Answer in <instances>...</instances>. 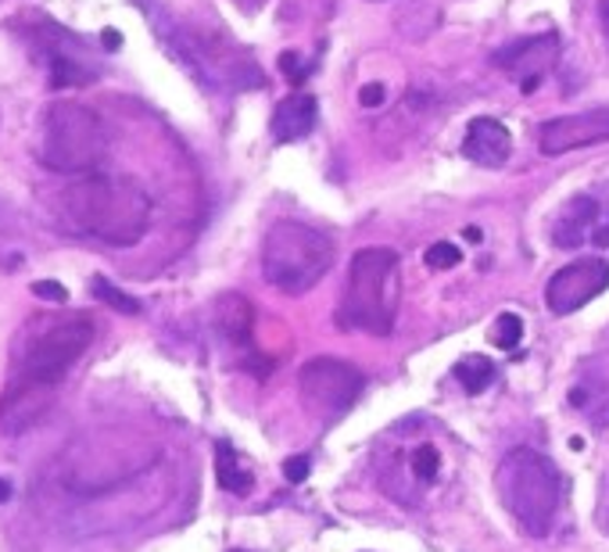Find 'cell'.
Returning a JSON list of instances; mask_svg holds the SVG:
<instances>
[{"label":"cell","instance_id":"obj_16","mask_svg":"<svg viewBox=\"0 0 609 552\" xmlns=\"http://www.w3.org/2000/svg\"><path fill=\"white\" fill-rule=\"evenodd\" d=\"M97 80V72L83 66L80 58L75 55H65V50H50V58H47V86L50 90H69V86H86V83H94Z\"/></svg>","mask_w":609,"mask_h":552},{"label":"cell","instance_id":"obj_20","mask_svg":"<svg viewBox=\"0 0 609 552\" xmlns=\"http://www.w3.org/2000/svg\"><path fill=\"white\" fill-rule=\"evenodd\" d=\"M520 338H524V319L516 313H502L495 319V327H491V344L502 352H513L516 344H520Z\"/></svg>","mask_w":609,"mask_h":552},{"label":"cell","instance_id":"obj_9","mask_svg":"<svg viewBox=\"0 0 609 552\" xmlns=\"http://www.w3.org/2000/svg\"><path fill=\"white\" fill-rule=\"evenodd\" d=\"M606 140H609V105L560 115V119L541 122L538 130V148L549 158H560L566 151H581L592 144H606Z\"/></svg>","mask_w":609,"mask_h":552},{"label":"cell","instance_id":"obj_21","mask_svg":"<svg viewBox=\"0 0 609 552\" xmlns=\"http://www.w3.org/2000/svg\"><path fill=\"white\" fill-rule=\"evenodd\" d=\"M409 467H412V478L420 484H431L437 478V467H442V456H437L434 445H420V448H412Z\"/></svg>","mask_w":609,"mask_h":552},{"label":"cell","instance_id":"obj_27","mask_svg":"<svg viewBox=\"0 0 609 552\" xmlns=\"http://www.w3.org/2000/svg\"><path fill=\"white\" fill-rule=\"evenodd\" d=\"M101 44H105V50H112V55H115V50L122 47V33L119 30H105V33H101Z\"/></svg>","mask_w":609,"mask_h":552},{"label":"cell","instance_id":"obj_7","mask_svg":"<svg viewBox=\"0 0 609 552\" xmlns=\"http://www.w3.org/2000/svg\"><path fill=\"white\" fill-rule=\"evenodd\" d=\"M362 384V369L352 366L348 359L337 355H316L308 359L297 374V391H302V402L308 406V413L316 416H341L348 406L355 402Z\"/></svg>","mask_w":609,"mask_h":552},{"label":"cell","instance_id":"obj_25","mask_svg":"<svg viewBox=\"0 0 609 552\" xmlns=\"http://www.w3.org/2000/svg\"><path fill=\"white\" fill-rule=\"evenodd\" d=\"M387 101V90H384V83H366L359 90V105L362 108H380Z\"/></svg>","mask_w":609,"mask_h":552},{"label":"cell","instance_id":"obj_15","mask_svg":"<svg viewBox=\"0 0 609 552\" xmlns=\"http://www.w3.org/2000/svg\"><path fill=\"white\" fill-rule=\"evenodd\" d=\"M215 319H219V330H223L230 341L251 344L255 309H251V302L244 298V294H223V298H219V305H215Z\"/></svg>","mask_w":609,"mask_h":552},{"label":"cell","instance_id":"obj_8","mask_svg":"<svg viewBox=\"0 0 609 552\" xmlns=\"http://www.w3.org/2000/svg\"><path fill=\"white\" fill-rule=\"evenodd\" d=\"M606 291H609V262L599 259V255H588V259L563 266L560 273L549 280L546 305L555 316H570V313L585 309L588 302H595Z\"/></svg>","mask_w":609,"mask_h":552},{"label":"cell","instance_id":"obj_3","mask_svg":"<svg viewBox=\"0 0 609 552\" xmlns=\"http://www.w3.org/2000/svg\"><path fill=\"white\" fill-rule=\"evenodd\" d=\"M94 344V319L83 313H40L11 341V380L58 384Z\"/></svg>","mask_w":609,"mask_h":552},{"label":"cell","instance_id":"obj_14","mask_svg":"<svg viewBox=\"0 0 609 552\" xmlns=\"http://www.w3.org/2000/svg\"><path fill=\"white\" fill-rule=\"evenodd\" d=\"M602 215V204L595 201L592 195H577V198H570L560 215H555V223H552V240H555V248H563V251H577L581 244H585L588 237V230L595 226V220Z\"/></svg>","mask_w":609,"mask_h":552},{"label":"cell","instance_id":"obj_17","mask_svg":"<svg viewBox=\"0 0 609 552\" xmlns=\"http://www.w3.org/2000/svg\"><path fill=\"white\" fill-rule=\"evenodd\" d=\"M215 478H219V488H223V492H233V495L251 492V470L244 467V459L233 453L226 442L215 445Z\"/></svg>","mask_w":609,"mask_h":552},{"label":"cell","instance_id":"obj_28","mask_svg":"<svg viewBox=\"0 0 609 552\" xmlns=\"http://www.w3.org/2000/svg\"><path fill=\"white\" fill-rule=\"evenodd\" d=\"M602 33H606V44H609V0H602Z\"/></svg>","mask_w":609,"mask_h":552},{"label":"cell","instance_id":"obj_29","mask_svg":"<svg viewBox=\"0 0 609 552\" xmlns=\"http://www.w3.org/2000/svg\"><path fill=\"white\" fill-rule=\"evenodd\" d=\"M8 498H11V484L0 478V503H8Z\"/></svg>","mask_w":609,"mask_h":552},{"label":"cell","instance_id":"obj_26","mask_svg":"<svg viewBox=\"0 0 609 552\" xmlns=\"http://www.w3.org/2000/svg\"><path fill=\"white\" fill-rule=\"evenodd\" d=\"M283 473H288V481L302 484V481L308 478V459H305V456H294V459H288V463H283Z\"/></svg>","mask_w":609,"mask_h":552},{"label":"cell","instance_id":"obj_12","mask_svg":"<svg viewBox=\"0 0 609 552\" xmlns=\"http://www.w3.org/2000/svg\"><path fill=\"white\" fill-rule=\"evenodd\" d=\"M510 155H513V137L505 130V122L491 119V115L470 119L462 137V158H470L481 169H502Z\"/></svg>","mask_w":609,"mask_h":552},{"label":"cell","instance_id":"obj_11","mask_svg":"<svg viewBox=\"0 0 609 552\" xmlns=\"http://www.w3.org/2000/svg\"><path fill=\"white\" fill-rule=\"evenodd\" d=\"M555 58H560V36L555 33L524 36V40L505 44L502 50L491 55V61L510 75H516L524 90H535L541 80H546V72L555 66Z\"/></svg>","mask_w":609,"mask_h":552},{"label":"cell","instance_id":"obj_1","mask_svg":"<svg viewBox=\"0 0 609 552\" xmlns=\"http://www.w3.org/2000/svg\"><path fill=\"white\" fill-rule=\"evenodd\" d=\"M61 230L112 248H133L151 226L148 190L129 176H86L61 190Z\"/></svg>","mask_w":609,"mask_h":552},{"label":"cell","instance_id":"obj_10","mask_svg":"<svg viewBox=\"0 0 609 552\" xmlns=\"http://www.w3.org/2000/svg\"><path fill=\"white\" fill-rule=\"evenodd\" d=\"M58 384H33V380H8L0 395V438H19L33 431L55 406Z\"/></svg>","mask_w":609,"mask_h":552},{"label":"cell","instance_id":"obj_4","mask_svg":"<svg viewBox=\"0 0 609 552\" xmlns=\"http://www.w3.org/2000/svg\"><path fill=\"white\" fill-rule=\"evenodd\" d=\"M495 488L505 513L530 538H546L563 503V478L549 456L535 448H513L495 470Z\"/></svg>","mask_w":609,"mask_h":552},{"label":"cell","instance_id":"obj_19","mask_svg":"<svg viewBox=\"0 0 609 552\" xmlns=\"http://www.w3.org/2000/svg\"><path fill=\"white\" fill-rule=\"evenodd\" d=\"M90 294H94L97 302L112 305L115 313H126V316H137V313H140V302L133 298V294L119 291V287H115L112 280H105V277H94V284H90Z\"/></svg>","mask_w":609,"mask_h":552},{"label":"cell","instance_id":"obj_18","mask_svg":"<svg viewBox=\"0 0 609 552\" xmlns=\"http://www.w3.org/2000/svg\"><path fill=\"white\" fill-rule=\"evenodd\" d=\"M456 377L470 395H481L491 388V380H495V363L484 355H462L456 363Z\"/></svg>","mask_w":609,"mask_h":552},{"label":"cell","instance_id":"obj_30","mask_svg":"<svg viewBox=\"0 0 609 552\" xmlns=\"http://www.w3.org/2000/svg\"><path fill=\"white\" fill-rule=\"evenodd\" d=\"M602 524H606V528H609V513H602Z\"/></svg>","mask_w":609,"mask_h":552},{"label":"cell","instance_id":"obj_22","mask_svg":"<svg viewBox=\"0 0 609 552\" xmlns=\"http://www.w3.org/2000/svg\"><path fill=\"white\" fill-rule=\"evenodd\" d=\"M423 262L431 269H456L462 262V248H456L452 240H437L423 251Z\"/></svg>","mask_w":609,"mask_h":552},{"label":"cell","instance_id":"obj_5","mask_svg":"<svg viewBox=\"0 0 609 552\" xmlns=\"http://www.w3.org/2000/svg\"><path fill=\"white\" fill-rule=\"evenodd\" d=\"M333 255V240L323 230L297 220H277L262 240V277L273 291L294 298L313 291L330 273Z\"/></svg>","mask_w":609,"mask_h":552},{"label":"cell","instance_id":"obj_6","mask_svg":"<svg viewBox=\"0 0 609 552\" xmlns=\"http://www.w3.org/2000/svg\"><path fill=\"white\" fill-rule=\"evenodd\" d=\"M108 155V130L101 115L75 101H58L44 115L40 158L50 173H90Z\"/></svg>","mask_w":609,"mask_h":552},{"label":"cell","instance_id":"obj_23","mask_svg":"<svg viewBox=\"0 0 609 552\" xmlns=\"http://www.w3.org/2000/svg\"><path fill=\"white\" fill-rule=\"evenodd\" d=\"M280 72L288 75L291 83H305L313 75V61H305L297 50H283L280 55Z\"/></svg>","mask_w":609,"mask_h":552},{"label":"cell","instance_id":"obj_2","mask_svg":"<svg viewBox=\"0 0 609 552\" xmlns=\"http://www.w3.org/2000/svg\"><path fill=\"white\" fill-rule=\"evenodd\" d=\"M401 305V259L391 248H362L352 255L348 280L337 302V327L387 338Z\"/></svg>","mask_w":609,"mask_h":552},{"label":"cell","instance_id":"obj_31","mask_svg":"<svg viewBox=\"0 0 609 552\" xmlns=\"http://www.w3.org/2000/svg\"><path fill=\"white\" fill-rule=\"evenodd\" d=\"M233 552H244V549H233Z\"/></svg>","mask_w":609,"mask_h":552},{"label":"cell","instance_id":"obj_24","mask_svg":"<svg viewBox=\"0 0 609 552\" xmlns=\"http://www.w3.org/2000/svg\"><path fill=\"white\" fill-rule=\"evenodd\" d=\"M30 291H33V298H40L47 305H69V291H65V284H58V280H33Z\"/></svg>","mask_w":609,"mask_h":552},{"label":"cell","instance_id":"obj_13","mask_svg":"<svg viewBox=\"0 0 609 552\" xmlns=\"http://www.w3.org/2000/svg\"><path fill=\"white\" fill-rule=\"evenodd\" d=\"M316 115H319V101L313 94H288L273 108L269 133H273L277 144H294V140H305L316 130Z\"/></svg>","mask_w":609,"mask_h":552}]
</instances>
